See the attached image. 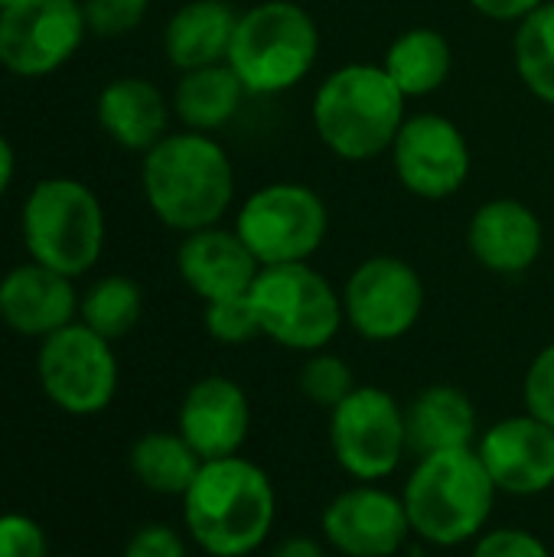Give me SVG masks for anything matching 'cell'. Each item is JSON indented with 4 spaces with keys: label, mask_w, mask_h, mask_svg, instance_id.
Instances as JSON below:
<instances>
[{
    "label": "cell",
    "mask_w": 554,
    "mask_h": 557,
    "mask_svg": "<svg viewBox=\"0 0 554 557\" xmlns=\"http://www.w3.org/2000/svg\"><path fill=\"white\" fill-rule=\"evenodd\" d=\"M144 202L160 225L189 235L222 225L235 202V163L202 131H170L140 157Z\"/></svg>",
    "instance_id": "obj_1"
},
{
    "label": "cell",
    "mask_w": 554,
    "mask_h": 557,
    "mask_svg": "<svg viewBox=\"0 0 554 557\" xmlns=\"http://www.w3.org/2000/svg\"><path fill=\"white\" fill-rule=\"evenodd\" d=\"M278 519V493L264 467L235 454L206 460L183 493V525L209 557L255 555Z\"/></svg>",
    "instance_id": "obj_2"
},
{
    "label": "cell",
    "mask_w": 554,
    "mask_h": 557,
    "mask_svg": "<svg viewBox=\"0 0 554 557\" xmlns=\"http://www.w3.org/2000/svg\"><path fill=\"white\" fill-rule=\"evenodd\" d=\"M408 98L376 62H346L313 91L310 121L320 144L346 160L369 163L385 157L405 124Z\"/></svg>",
    "instance_id": "obj_3"
},
{
    "label": "cell",
    "mask_w": 554,
    "mask_h": 557,
    "mask_svg": "<svg viewBox=\"0 0 554 557\" xmlns=\"http://www.w3.org/2000/svg\"><path fill=\"white\" fill-rule=\"evenodd\" d=\"M493 486L477 447L418 457L405 480L402 499L411 532L434 548H460L477 542L496 509Z\"/></svg>",
    "instance_id": "obj_4"
},
{
    "label": "cell",
    "mask_w": 554,
    "mask_h": 557,
    "mask_svg": "<svg viewBox=\"0 0 554 557\" xmlns=\"http://www.w3.org/2000/svg\"><path fill=\"white\" fill-rule=\"evenodd\" d=\"M320 59V26L294 0H261L238 13L229 69L248 95L274 98L297 88Z\"/></svg>",
    "instance_id": "obj_5"
},
{
    "label": "cell",
    "mask_w": 554,
    "mask_h": 557,
    "mask_svg": "<svg viewBox=\"0 0 554 557\" xmlns=\"http://www.w3.org/2000/svg\"><path fill=\"white\" fill-rule=\"evenodd\" d=\"M20 235L29 261L75 281L101 261L108 238L104 206L88 183L46 176L23 199Z\"/></svg>",
    "instance_id": "obj_6"
},
{
    "label": "cell",
    "mask_w": 554,
    "mask_h": 557,
    "mask_svg": "<svg viewBox=\"0 0 554 557\" xmlns=\"http://www.w3.org/2000/svg\"><path fill=\"white\" fill-rule=\"evenodd\" d=\"M261 336L291 352H320L340 336L343 290L330 284L310 261L300 264H274L261 268L248 290Z\"/></svg>",
    "instance_id": "obj_7"
},
{
    "label": "cell",
    "mask_w": 554,
    "mask_h": 557,
    "mask_svg": "<svg viewBox=\"0 0 554 557\" xmlns=\"http://www.w3.org/2000/svg\"><path fill=\"white\" fill-rule=\"evenodd\" d=\"M232 228L261 268L300 264L323 248L330 235V209L313 186L274 180L242 199Z\"/></svg>",
    "instance_id": "obj_8"
},
{
    "label": "cell",
    "mask_w": 554,
    "mask_h": 557,
    "mask_svg": "<svg viewBox=\"0 0 554 557\" xmlns=\"http://www.w3.org/2000/svg\"><path fill=\"white\" fill-rule=\"evenodd\" d=\"M330 450L349 480H389L405 454H411L405 408L379 385H356L336 408H330Z\"/></svg>",
    "instance_id": "obj_9"
},
{
    "label": "cell",
    "mask_w": 554,
    "mask_h": 557,
    "mask_svg": "<svg viewBox=\"0 0 554 557\" xmlns=\"http://www.w3.org/2000/svg\"><path fill=\"white\" fill-rule=\"evenodd\" d=\"M36 375L46 398L72 418L101 414L114 401L121 382L111 339L98 336L82 320L39 339Z\"/></svg>",
    "instance_id": "obj_10"
},
{
    "label": "cell",
    "mask_w": 554,
    "mask_h": 557,
    "mask_svg": "<svg viewBox=\"0 0 554 557\" xmlns=\"http://www.w3.org/2000/svg\"><path fill=\"white\" fill-rule=\"evenodd\" d=\"M346 326L366 343H395L408 336L424 313V281L398 255L359 261L343 284Z\"/></svg>",
    "instance_id": "obj_11"
},
{
    "label": "cell",
    "mask_w": 554,
    "mask_h": 557,
    "mask_svg": "<svg viewBox=\"0 0 554 557\" xmlns=\"http://www.w3.org/2000/svg\"><path fill=\"white\" fill-rule=\"evenodd\" d=\"M85 36L82 0H16L0 10V65L16 78H46L75 59Z\"/></svg>",
    "instance_id": "obj_12"
},
{
    "label": "cell",
    "mask_w": 554,
    "mask_h": 557,
    "mask_svg": "<svg viewBox=\"0 0 554 557\" xmlns=\"http://www.w3.org/2000/svg\"><path fill=\"white\" fill-rule=\"evenodd\" d=\"M389 157L398 183L428 202L457 196L473 173V150L467 134L457 121L438 111L405 117Z\"/></svg>",
    "instance_id": "obj_13"
},
{
    "label": "cell",
    "mask_w": 554,
    "mask_h": 557,
    "mask_svg": "<svg viewBox=\"0 0 554 557\" xmlns=\"http://www.w3.org/2000/svg\"><path fill=\"white\" fill-rule=\"evenodd\" d=\"M323 542L343 557H395L415 535L402 493L356 483L336 493L320 519Z\"/></svg>",
    "instance_id": "obj_14"
},
{
    "label": "cell",
    "mask_w": 554,
    "mask_h": 557,
    "mask_svg": "<svg viewBox=\"0 0 554 557\" xmlns=\"http://www.w3.org/2000/svg\"><path fill=\"white\" fill-rule=\"evenodd\" d=\"M477 454L506 496L532 499L554 490V428L529 411L480 431Z\"/></svg>",
    "instance_id": "obj_15"
},
{
    "label": "cell",
    "mask_w": 554,
    "mask_h": 557,
    "mask_svg": "<svg viewBox=\"0 0 554 557\" xmlns=\"http://www.w3.org/2000/svg\"><path fill=\"white\" fill-rule=\"evenodd\" d=\"M176 431L202 463L235 457L251 431V401L235 379L206 375L186 388L176 411Z\"/></svg>",
    "instance_id": "obj_16"
},
{
    "label": "cell",
    "mask_w": 554,
    "mask_h": 557,
    "mask_svg": "<svg viewBox=\"0 0 554 557\" xmlns=\"http://www.w3.org/2000/svg\"><path fill=\"white\" fill-rule=\"evenodd\" d=\"M467 248L480 268L500 277L532 271L545 248V225L535 209L513 196L487 199L467 225Z\"/></svg>",
    "instance_id": "obj_17"
},
{
    "label": "cell",
    "mask_w": 554,
    "mask_h": 557,
    "mask_svg": "<svg viewBox=\"0 0 554 557\" xmlns=\"http://www.w3.org/2000/svg\"><path fill=\"white\" fill-rule=\"evenodd\" d=\"M78 290L72 277L36 261L16 264L0 277V320L7 330L46 339L78 320Z\"/></svg>",
    "instance_id": "obj_18"
},
{
    "label": "cell",
    "mask_w": 554,
    "mask_h": 557,
    "mask_svg": "<svg viewBox=\"0 0 554 557\" xmlns=\"http://www.w3.org/2000/svg\"><path fill=\"white\" fill-rule=\"evenodd\" d=\"M258 271V258L248 251L235 228H199L183 235L176 248V274L202 304L248 294Z\"/></svg>",
    "instance_id": "obj_19"
},
{
    "label": "cell",
    "mask_w": 554,
    "mask_h": 557,
    "mask_svg": "<svg viewBox=\"0 0 554 557\" xmlns=\"http://www.w3.org/2000/svg\"><path fill=\"white\" fill-rule=\"evenodd\" d=\"M95 117L121 150L147 153L170 134L173 104L160 85L144 75H118L95 98Z\"/></svg>",
    "instance_id": "obj_20"
},
{
    "label": "cell",
    "mask_w": 554,
    "mask_h": 557,
    "mask_svg": "<svg viewBox=\"0 0 554 557\" xmlns=\"http://www.w3.org/2000/svg\"><path fill=\"white\" fill-rule=\"evenodd\" d=\"M408 450L415 457L477 447L480 418L473 398L457 385H428L405 408Z\"/></svg>",
    "instance_id": "obj_21"
},
{
    "label": "cell",
    "mask_w": 554,
    "mask_h": 557,
    "mask_svg": "<svg viewBox=\"0 0 554 557\" xmlns=\"http://www.w3.org/2000/svg\"><path fill=\"white\" fill-rule=\"evenodd\" d=\"M238 13L225 0H186L163 26V55L176 72L219 65L229 59Z\"/></svg>",
    "instance_id": "obj_22"
},
{
    "label": "cell",
    "mask_w": 554,
    "mask_h": 557,
    "mask_svg": "<svg viewBox=\"0 0 554 557\" xmlns=\"http://www.w3.org/2000/svg\"><path fill=\"white\" fill-rule=\"evenodd\" d=\"M245 98L248 91L238 82V75L229 69V62H219V65L180 72L170 104H173V117L186 131L212 134L235 121Z\"/></svg>",
    "instance_id": "obj_23"
},
{
    "label": "cell",
    "mask_w": 554,
    "mask_h": 557,
    "mask_svg": "<svg viewBox=\"0 0 554 557\" xmlns=\"http://www.w3.org/2000/svg\"><path fill=\"white\" fill-rule=\"evenodd\" d=\"M379 65L389 72V78L405 98H428L447 85L454 69V49L441 29L411 26L389 42Z\"/></svg>",
    "instance_id": "obj_24"
},
{
    "label": "cell",
    "mask_w": 554,
    "mask_h": 557,
    "mask_svg": "<svg viewBox=\"0 0 554 557\" xmlns=\"http://www.w3.org/2000/svg\"><path fill=\"white\" fill-rule=\"evenodd\" d=\"M134 480L157 496H180L196 480L202 460L199 454L183 441L180 431H150L134 441L127 454Z\"/></svg>",
    "instance_id": "obj_25"
},
{
    "label": "cell",
    "mask_w": 554,
    "mask_h": 557,
    "mask_svg": "<svg viewBox=\"0 0 554 557\" xmlns=\"http://www.w3.org/2000/svg\"><path fill=\"white\" fill-rule=\"evenodd\" d=\"M144 313V290L127 274L98 277L78 300V320L104 339H124Z\"/></svg>",
    "instance_id": "obj_26"
},
{
    "label": "cell",
    "mask_w": 554,
    "mask_h": 557,
    "mask_svg": "<svg viewBox=\"0 0 554 557\" xmlns=\"http://www.w3.org/2000/svg\"><path fill=\"white\" fill-rule=\"evenodd\" d=\"M513 65L519 82L554 108V0H545L513 33Z\"/></svg>",
    "instance_id": "obj_27"
},
{
    "label": "cell",
    "mask_w": 554,
    "mask_h": 557,
    "mask_svg": "<svg viewBox=\"0 0 554 557\" xmlns=\"http://www.w3.org/2000/svg\"><path fill=\"white\" fill-rule=\"evenodd\" d=\"M297 388L300 395L310 401V405H320V408H336L353 388H356V379H353V366L330 352V349H320V352H310L300 366V375H297Z\"/></svg>",
    "instance_id": "obj_28"
},
{
    "label": "cell",
    "mask_w": 554,
    "mask_h": 557,
    "mask_svg": "<svg viewBox=\"0 0 554 557\" xmlns=\"http://www.w3.org/2000/svg\"><path fill=\"white\" fill-rule=\"evenodd\" d=\"M202 326L222 346H245L261 336V323L248 294L209 300L202 310Z\"/></svg>",
    "instance_id": "obj_29"
},
{
    "label": "cell",
    "mask_w": 554,
    "mask_h": 557,
    "mask_svg": "<svg viewBox=\"0 0 554 557\" xmlns=\"http://www.w3.org/2000/svg\"><path fill=\"white\" fill-rule=\"evenodd\" d=\"M88 33L101 39H121L140 29L150 13V0H82Z\"/></svg>",
    "instance_id": "obj_30"
},
{
    "label": "cell",
    "mask_w": 554,
    "mask_h": 557,
    "mask_svg": "<svg viewBox=\"0 0 554 557\" xmlns=\"http://www.w3.org/2000/svg\"><path fill=\"white\" fill-rule=\"evenodd\" d=\"M470 557H552V552L535 532L506 525V529H487L473 542Z\"/></svg>",
    "instance_id": "obj_31"
},
{
    "label": "cell",
    "mask_w": 554,
    "mask_h": 557,
    "mask_svg": "<svg viewBox=\"0 0 554 557\" xmlns=\"http://www.w3.org/2000/svg\"><path fill=\"white\" fill-rule=\"evenodd\" d=\"M526 411L554 428V343H549L529 366L522 382Z\"/></svg>",
    "instance_id": "obj_32"
},
{
    "label": "cell",
    "mask_w": 554,
    "mask_h": 557,
    "mask_svg": "<svg viewBox=\"0 0 554 557\" xmlns=\"http://www.w3.org/2000/svg\"><path fill=\"white\" fill-rule=\"evenodd\" d=\"M0 557H49L46 532L23 512L0 516Z\"/></svg>",
    "instance_id": "obj_33"
},
{
    "label": "cell",
    "mask_w": 554,
    "mask_h": 557,
    "mask_svg": "<svg viewBox=\"0 0 554 557\" xmlns=\"http://www.w3.org/2000/svg\"><path fill=\"white\" fill-rule=\"evenodd\" d=\"M124 557H186V542L176 529L153 522L127 539Z\"/></svg>",
    "instance_id": "obj_34"
},
{
    "label": "cell",
    "mask_w": 554,
    "mask_h": 557,
    "mask_svg": "<svg viewBox=\"0 0 554 557\" xmlns=\"http://www.w3.org/2000/svg\"><path fill=\"white\" fill-rule=\"evenodd\" d=\"M467 3H470V10H477L480 16H487L493 23H519L532 10H539L545 0H467Z\"/></svg>",
    "instance_id": "obj_35"
},
{
    "label": "cell",
    "mask_w": 554,
    "mask_h": 557,
    "mask_svg": "<svg viewBox=\"0 0 554 557\" xmlns=\"http://www.w3.org/2000/svg\"><path fill=\"white\" fill-rule=\"evenodd\" d=\"M268 557H327V548L310 535H287L284 542L271 548Z\"/></svg>",
    "instance_id": "obj_36"
},
{
    "label": "cell",
    "mask_w": 554,
    "mask_h": 557,
    "mask_svg": "<svg viewBox=\"0 0 554 557\" xmlns=\"http://www.w3.org/2000/svg\"><path fill=\"white\" fill-rule=\"evenodd\" d=\"M13 176H16V150H13V144L0 134V199L10 193Z\"/></svg>",
    "instance_id": "obj_37"
},
{
    "label": "cell",
    "mask_w": 554,
    "mask_h": 557,
    "mask_svg": "<svg viewBox=\"0 0 554 557\" xmlns=\"http://www.w3.org/2000/svg\"><path fill=\"white\" fill-rule=\"evenodd\" d=\"M16 0H0V10H7V7H13Z\"/></svg>",
    "instance_id": "obj_38"
},
{
    "label": "cell",
    "mask_w": 554,
    "mask_h": 557,
    "mask_svg": "<svg viewBox=\"0 0 554 557\" xmlns=\"http://www.w3.org/2000/svg\"><path fill=\"white\" fill-rule=\"evenodd\" d=\"M225 3H232V0H225Z\"/></svg>",
    "instance_id": "obj_39"
},
{
    "label": "cell",
    "mask_w": 554,
    "mask_h": 557,
    "mask_svg": "<svg viewBox=\"0 0 554 557\" xmlns=\"http://www.w3.org/2000/svg\"><path fill=\"white\" fill-rule=\"evenodd\" d=\"M65 557H69V555H65Z\"/></svg>",
    "instance_id": "obj_40"
}]
</instances>
